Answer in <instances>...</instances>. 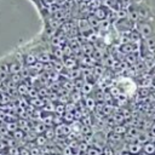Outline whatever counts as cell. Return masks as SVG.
<instances>
[{
  "label": "cell",
  "instance_id": "obj_2",
  "mask_svg": "<svg viewBox=\"0 0 155 155\" xmlns=\"http://www.w3.org/2000/svg\"><path fill=\"white\" fill-rule=\"evenodd\" d=\"M143 150V144H140L139 142H132L127 144V151L134 155H138L140 151Z\"/></svg>",
  "mask_w": 155,
  "mask_h": 155
},
{
  "label": "cell",
  "instance_id": "obj_1",
  "mask_svg": "<svg viewBox=\"0 0 155 155\" xmlns=\"http://www.w3.org/2000/svg\"><path fill=\"white\" fill-rule=\"evenodd\" d=\"M136 30L140 34L142 39H147L149 36L155 35V18L139 21L136 23Z\"/></svg>",
  "mask_w": 155,
  "mask_h": 155
},
{
  "label": "cell",
  "instance_id": "obj_12",
  "mask_svg": "<svg viewBox=\"0 0 155 155\" xmlns=\"http://www.w3.org/2000/svg\"><path fill=\"white\" fill-rule=\"evenodd\" d=\"M39 154H40L39 148H31L30 149V155H39Z\"/></svg>",
  "mask_w": 155,
  "mask_h": 155
},
{
  "label": "cell",
  "instance_id": "obj_5",
  "mask_svg": "<svg viewBox=\"0 0 155 155\" xmlns=\"http://www.w3.org/2000/svg\"><path fill=\"white\" fill-rule=\"evenodd\" d=\"M103 149H101V148H97V147H88V149H87V151H86V155H101L103 151H102Z\"/></svg>",
  "mask_w": 155,
  "mask_h": 155
},
{
  "label": "cell",
  "instance_id": "obj_8",
  "mask_svg": "<svg viewBox=\"0 0 155 155\" xmlns=\"http://www.w3.org/2000/svg\"><path fill=\"white\" fill-rule=\"evenodd\" d=\"M102 151H103V154H104V155H114V150H113V149H111V147H109V145L104 147Z\"/></svg>",
  "mask_w": 155,
  "mask_h": 155
},
{
  "label": "cell",
  "instance_id": "obj_7",
  "mask_svg": "<svg viewBox=\"0 0 155 155\" xmlns=\"http://www.w3.org/2000/svg\"><path fill=\"white\" fill-rule=\"evenodd\" d=\"M126 131H127V128H126L125 126H121V125H119V126H116V127L114 128V132H115V133H119V134H125Z\"/></svg>",
  "mask_w": 155,
  "mask_h": 155
},
{
  "label": "cell",
  "instance_id": "obj_14",
  "mask_svg": "<svg viewBox=\"0 0 155 155\" xmlns=\"http://www.w3.org/2000/svg\"><path fill=\"white\" fill-rule=\"evenodd\" d=\"M18 155H21V154H18Z\"/></svg>",
  "mask_w": 155,
  "mask_h": 155
},
{
  "label": "cell",
  "instance_id": "obj_3",
  "mask_svg": "<svg viewBox=\"0 0 155 155\" xmlns=\"http://www.w3.org/2000/svg\"><path fill=\"white\" fill-rule=\"evenodd\" d=\"M142 46H143L144 48H147L148 51H151L153 48H155V35L149 36V38H147V39H143Z\"/></svg>",
  "mask_w": 155,
  "mask_h": 155
},
{
  "label": "cell",
  "instance_id": "obj_11",
  "mask_svg": "<svg viewBox=\"0 0 155 155\" xmlns=\"http://www.w3.org/2000/svg\"><path fill=\"white\" fill-rule=\"evenodd\" d=\"M19 154L21 155H30V150L29 149H25V148H21L19 149Z\"/></svg>",
  "mask_w": 155,
  "mask_h": 155
},
{
  "label": "cell",
  "instance_id": "obj_10",
  "mask_svg": "<svg viewBox=\"0 0 155 155\" xmlns=\"http://www.w3.org/2000/svg\"><path fill=\"white\" fill-rule=\"evenodd\" d=\"M63 155H73V149L71 147H65L63 150Z\"/></svg>",
  "mask_w": 155,
  "mask_h": 155
},
{
  "label": "cell",
  "instance_id": "obj_6",
  "mask_svg": "<svg viewBox=\"0 0 155 155\" xmlns=\"http://www.w3.org/2000/svg\"><path fill=\"white\" fill-rule=\"evenodd\" d=\"M46 142H47V137L46 136H38L36 138H35V143L38 144V147H42V145H45L46 144Z\"/></svg>",
  "mask_w": 155,
  "mask_h": 155
},
{
  "label": "cell",
  "instance_id": "obj_13",
  "mask_svg": "<svg viewBox=\"0 0 155 155\" xmlns=\"http://www.w3.org/2000/svg\"><path fill=\"white\" fill-rule=\"evenodd\" d=\"M101 155H104V154H103V153H102V154H101Z\"/></svg>",
  "mask_w": 155,
  "mask_h": 155
},
{
  "label": "cell",
  "instance_id": "obj_9",
  "mask_svg": "<svg viewBox=\"0 0 155 155\" xmlns=\"http://www.w3.org/2000/svg\"><path fill=\"white\" fill-rule=\"evenodd\" d=\"M86 105H87L90 109H93V107H94V101H93L92 98H87V99H86Z\"/></svg>",
  "mask_w": 155,
  "mask_h": 155
},
{
  "label": "cell",
  "instance_id": "obj_4",
  "mask_svg": "<svg viewBox=\"0 0 155 155\" xmlns=\"http://www.w3.org/2000/svg\"><path fill=\"white\" fill-rule=\"evenodd\" d=\"M142 151H144L145 154H148V155H153V154H155V143L154 142H145L144 144H143V150Z\"/></svg>",
  "mask_w": 155,
  "mask_h": 155
}]
</instances>
